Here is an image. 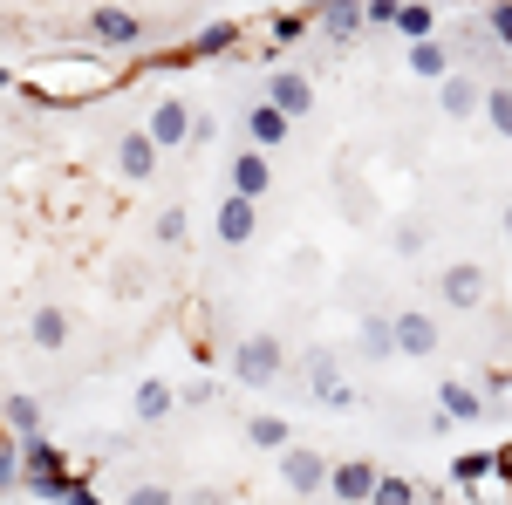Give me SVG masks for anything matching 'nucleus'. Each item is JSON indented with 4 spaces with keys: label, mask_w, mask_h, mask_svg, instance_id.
I'll return each instance as SVG.
<instances>
[{
    "label": "nucleus",
    "mask_w": 512,
    "mask_h": 505,
    "mask_svg": "<svg viewBox=\"0 0 512 505\" xmlns=\"http://www.w3.org/2000/svg\"><path fill=\"white\" fill-rule=\"evenodd\" d=\"M444 424H485V396L472 383H444L437 389V430Z\"/></svg>",
    "instance_id": "15"
},
{
    "label": "nucleus",
    "mask_w": 512,
    "mask_h": 505,
    "mask_svg": "<svg viewBox=\"0 0 512 505\" xmlns=\"http://www.w3.org/2000/svg\"><path fill=\"white\" fill-rule=\"evenodd\" d=\"M62 505H103V499H96V485L76 471V478H69V492H62Z\"/></svg>",
    "instance_id": "35"
},
{
    "label": "nucleus",
    "mask_w": 512,
    "mask_h": 505,
    "mask_svg": "<svg viewBox=\"0 0 512 505\" xmlns=\"http://www.w3.org/2000/svg\"><path fill=\"white\" fill-rule=\"evenodd\" d=\"M171 403H185V396H178V389L164 383V376H151V383H137V396H130L137 424H164V417H171Z\"/></svg>",
    "instance_id": "20"
},
{
    "label": "nucleus",
    "mask_w": 512,
    "mask_h": 505,
    "mask_svg": "<svg viewBox=\"0 0 512 505\" xmlns=\"http://www.w3.org/2000/svg\"><path fill=\"white\" fill-rule=\"evenodd\" d=\"M0 89H14V69H7V62H0Z\"/></svg>",
    "instance_id": "41"
},
{
    "label": "nucleus",
    "mask_w": 512,
    "mask_h": 505,
    "mask_svg": "<svg viewBox=\"0 0 512 505\" xmlns=\"http://www.w3.org/2000/svg\"><path fill=\"white\" fill-rule=\"evenodd\" d=\"M301 376H308V403H321V410H349V403H355L349 376L335 369V355H328V349H308Z\"/></svg>",
    "instance_id": "7"
},
{
    "label": "nucleus",
    "mask_w": 512,
    "mask_h": 505,
    "mask_svg": "<svg viewBox=\"0 0 512 505\" xmlns=\"http://www.w3.org/2000/svg\"><path fill=\"white\" fill-rule=\"evenodd\" d=\"M246 444H253V451H287V444H294V430H287V417L260 410V417H246Z\"/></svg>",
    "instance_id": "25"
},
{
    "label": "nucleus",
    "mask_w": 512,
    "mask_h": 505,
    "mask_svg": "<svg viewBox=\"0 0 512 505\" xmlns=\"http://www.w3.org/2000/svg\"><path fill=\"white\" fill-rule=\"evenodd\" d=\"M362 14H369V28H396L403 0H362Z\"/></svg>",
    "instance_id": "34"
},
{
    "label": "nucleus",
    "mask_w": 512,
    "mask_h": 505,
    "mask_svg": "<svg viewBox=\"0 0 512 505\" xmlns=\"http://www.w3.org/2000/svg\"><path fill=\"white\" fill-rule=\"evenodd\" d=\"M308 28H315V14H308V7H301V14H274V21H267V41L287 48V41H301Z\"/></svg>",
    "instance_id": "28"
},
{
    "label": "nucleus",
    "mask_w": 512,
    "mask_h": 505,
    "mask_svg": "<svg viewBox=\"0 0 512 505\" xmlns=\"http://www.w3.org/2000/svg\"><path fill=\"white\" fill-rule=\"evenodd\" d=\"M267 103L287 110V117H308V110H315V82H308V69H287V62H280L274 76H267Z\"/></svg>",
    "instance_id": "13"
},
{
    "label": "nucleus",
    "mask_w": 512,
    "mask_h": 505,
    "mask_svg": "<svg viewBox=\"0 0 512 505\" xmlns=\"http://www.w3.org/2000/svg\"><path fill=\"white\" fill-rule=\"evenodd\" d=\"M499 471H506V478H512V437H506V444H499Z\"/></svg>",
    "instance_id": "40"
},
{
    "label": "nucleus",
    "mask_w": 512,
    "mask_h": 505,
    "mask_svg": "<svg viewBox=\"0 0 512 505\" xmlns=\"http://www.w3.org/2000/svg\"><path fill=\"white\" fill-rule=\"evenodd\" d=\"M178 396H185V403H192V410H205V403H212V396H219V389H212V383H205V376H198V383H192V389H178Z\"/></svg>",
    "instance_id": "38"
},
{
    "label": "nucleus",
    "mask_w": 512,
    "mask_h": 505,
    "mask_svg": "<svg viewBox=\"0 0 512 505\" xmlns=\"http://www.w3.org/2000/svg\"><path fill=\"white\" fill-rule=\"evenodd\" d=\"M0 430L21 437V444L41 437V403H35V396H0Z\"/></svg>",
    "instance_id": "21"
},
{
    "label": "nucleus",
    "mask_w": 512,
    "mask_h": 505,
    "mask_svg": "<svg viewBox=\"0 0 512 505\" xmlns=\"http://www.w3.org/2000/svg\"><path fill=\"white\" fill-rule=\"evenodd\" d=\"M328 458H321L315 444H287V451H280V478H287V492H294V499H315L321 485H328Z\"/></svg>",
    "instance_id": "8"
},
{
    "label": "nucleus",
    "mask_w": 512,
    "mask_h": 505,
    "mask_svg": "<svg viewBox=\"0 0 512 505\" xmlns=\"http://www.w3.org/2000/svg\"><path fill=\"white\" fill-rule=\"evenodd\" d=\"M185 505H226V499H219L212 485H198V492H192V499H185Z\"/></svg>",
    "instance_id": "39"
},
{
    "label": "nucleus",
    "mask_w": 512,
    "mask_h": 505,
    "mask_svg": "<svg viewBox=\"0 0 512 505\" xmlns=\"http://www.w3.org/2000/svg\"><path fill=\"white\" fill-rule=\"evenodd\" d=\"M158 144H151V130H123L117 137V178L123 185H151L158 178Z\"/></svg>",
    "instance_id": "10"
},
{
    "label": "nucleus",
    "mask_w": 512,
    "mask_h": 505,
    "mask_svg": "<svg viewBox=\"0 0 512 505\" xmlns=\"http://www.w3.org/2000/svg\"><path fill=\"white\" fill-rule=\"evenodd\" d=\"M396 35H403V41H437V7H431V0H403Z\"/></svg>",
    "instance_id": "26"
},
{
    "label": "nucleus",
    "mask_w": 512,
    "mask_h": 505,
    "mask_svg": "<svg viewBox=\"0 0 512 505\" xmlns=\"http://www.w3.org/2000/svg\"><path fill=\"white\" fill-rule=\"evenodd\" d=\"M7 492H21V437L0 430V499H7Z\"/></svg>",
    "instance_id": "29"
},
{
    "label": "nucleus",
    "mask_w": 512,
    "mask_h": 505,
    "mask_svg": "<svg viewBox=\"0 0 512 505\" xmlns=\"http://www.w3.org/2000/svg\"><path fill=\"white\" fill-rule=\"evenodd\" d=\"M219 239L226 246H246L253 239V198H239V192L219 198Z\"/></svg>",
    "instance_id": "23"
},
{
    "label": "nucleus",
    "mask_w": 512,
    "mask_h": 505,
    "mask_svg": "<svg viewBox=\"0 0 512 505\" xmlns=\"http://www.w3.org/2000/svg\"><path fill=\"white\" fill-rule=\"evenodd\" d=\"M437 103H444V117L472 123L478 110H485V89H478L472 76H444V89H437Z\"/></svg>",
    "instance_id": "19"
},
{
    "label": "nucleus",
    "mask_w": 512,
    "mask_h": 505,
    "mask_svg": "<svg viewBox=\"0 0 512 505\" xmlns=\"http://www.w3.org/2000/svg\"><path fill=\"white\" fill-rule=\"evenodd\" d=\"M506 239H512V205H506Z\"/></svg>",
    "instance_id": "42"
},
{
    "label": "nucleus",
    "mask_w": 512,
    "mask_h": 505,
    "mask_svg": "<svg viewBox=\"0 0 512 505\" xmlns=\"http://www.w3.org/2000/svg\"><path fill=\"white\" fill-rule=\"evenodd\" d=\"M308 14H315V28L335 48H349L362 28H369V14H362V0H308Z\"/></svg>",
    "instance_id": "11"
},
{
    "label": "nucleus",
    "mask_w": 512,
    "mask_h": 505,
    "mask_svg": "<svg viewBox=\"0 0 512 505\" xmlns=\"http://www.w3.org/2000/svg\"><path fill=\"white\" fill-rule=\"evenodd\" d=\"M239 48V28L233 21H205V28H198L192 41H185V55H192V62H212V55H233Z\"/></svg>",
    "instance_id": "22"
},
{
    "label": "nucleus",
    "mask_w": 512,
    "mask_h": 505,
    "mask_svg": "<svg viewBox=\"0 0 512 505\" xmlns=\"http://www.w3.org/2000/svg\"><path fill=\"white\" fill-rule=\"evenodd\" d=\"M151 233H158V246H178L185 239V205H164L158 219H151Z\"/></svg>",
    "instance_id": "32"
},
{
    "label": "nucleus",
    "mask_w": 512,
    "mask_h": 505,
    "mask_svg": "<svg viewBox=\"0 0 512 505\" xmlns=\"http://www.w3.org/2000/svg\"><path fill=\"white\" fill-rule=\"evenodd\" d=\"M355 349L369 355V362H390V355H396V321H383V314H369V321L355 328Z\"/></svg>",
    "instance_id": "24"
},
{
    "label": "nucleus",
    "mask_w": 512,
    "mask_h": 505,
    "mask_svg": "<svg viewBox=\"0 0 512 505\" xmlns=\"http://www.w3.org/2000/svg\"><path fill=\"white\" fill-rule=\"evenodd\" d=\"M417 499H424V492H417L410 478H396V471H383V485H376V499H369V505H417Z\"/></svg>",
    "instance_id": "31"
},
{
    "label": "nucleus",
    "mask_w": 512,
    "mask_h": 505,
    "mask_svg": "<svg viewBox=\"0 0 512 505\" xmlns=\"http://www.w3.org/2000/svg\"><path fill=\"white\" fill-rule=\"evenodd\" d=\"M233 192H239V198H253V205H260V198L274 192V171H267V151H253V144H246V151L233 157Z\"/></svg>",
    "instance_id": "18"
},
{
    "label": "nucleus",
    "mask_w": 512,
    "mask_h": 505,
    "mask_svg": "<svg viewBox=\"0 0 512 505\" xmlns=\"http://www.w3.org/2000/svg\"><path fill=\"white\" fill-rule=\"evenodd\" d=\"M280 369H287V349H280V335H246V342H233V383L239 389H274Z\"/></svg>",
    "instance_id": "4"
},
{
    "label": "nucleus",
    "mask_w": 512,
    "mask_h": 505,
    "mask_svg": "<svg viewBox=\"0 0 512 505\" xmlns=\"http://www.w3.org/2000/svg\"><path fill=\"white\" fill-rule=\"evenodd\" d=\"M123 505H178V499H171L164 485H137V492H130V499H123Z\"/></svg>",
    "instance_id": "37"
},
{
    "label": "nucleus",
    "mask_w": 512,
    "mask_h": 505,
    "mask_svg": "<svg viewBox=\"0 0 512 505\" xmlns=\"http://www.w3.org/2000/svg\"><path fill=\"white\" fill-rule=\"evenodd\" d=\"M485 28H492V41L512 48V0H492V7H485Z\"/></svg>",
    "instance_id": "33"
},
{
    "label": "nucleus",
    "mask_w": 512,
    "mask_h": 505,
    "mask_svg": "<svg viewBox=\"0 0 512 505\" xmlns=\"http://www.w3.org/2000/svg\"><path fill=\"white\" fill-rule=\"evenodd\" d=\"M376 485H383V471L369 465V458H342V465L328 471V492H335V505H369V499H376Z\"/></svg>",
    "instance_id": "12"
},
{
    "label": "nucleus",
    "mask_w": 512,
    "mask_h": 505,
    "mask_svg": "<svg viewBox=\"0 0 512 505\" xmlns=\"http://www.w3.org/2000/svg\"><path fill=\"white\" fill-rule=\"evenodd\" d=\"M82 28H89L96 48H144V41H151V21H144V14H130V7H89V14H82Z\"/></svg>",
    "instance_id": "5"
},
{
    "label": "nucleus",
    "mask_w": 512,
    "mask_h": 505,
    "mask_svg": "<svg viewBox=\"0 0 512 505\" xmlns=\"http://www.w3.org/2000/svg\"><path fill=\"white\" fill-rule=\"evenodd\" d=\"M485 117H492V130H499V137H512V82L485 89Z\"/></svg>",
    "instance_id": "30"
},
{
    "label": "nucleus",
    "mask_w": 512,
    "mask_h": 505,
    "mask_svg": "<svg viewBox=\"0 0 512 505\" xmlns=\"http://www.w3.org/2000/svg\"><path fill=\"white\" fill-rule=\"evenodd\" d=\"M110 82H117V69H103L96 55H69V62H41L35 76H28V96L35 103H89Z\"/></svg>",
    "instance_id": "1"
},
{
    "label": "nucleus",
    "mask_w": 512,
    "mask_h": 505,
    "mask_svg": "<svg viewBox=\"0 0 512 505\" xmlns=\"http://www.w3.org/2000/svg\"><path fill=\"white\" fill-rule=\"evenodd\" d=\"M396 253L417 260V253H424V226H396Z\"/></svg>",
    "instance_id": "36"
},
{
    "label": "nucleus",
    "mask_w": 512,
    "mask_h": 505,
    "mask_svg": "<svg viewBox=\"0 0 512 505\" xmlns=\"http://www.w3.org/2000/svg\"><path fill=\"white\" fill-rule=\"evenodd\" d=\"M192 123H198V110H192V103L164 96V103H151L144 130H151V144H158V151H185V144H192Z\"/></svg>",
    "instance_id": "9"
},
{
    "label": "nucleus",
    "mask_w": 512,
    "mask_h": 505,
    "mask_svg": "<svg viewBox=\"0 0 512 505\" xmlns=\"http://www.w3.org/2000/svg\"><path fill=\"white\" fill-rule=\"evenodd\" d=\"M451 485L465 492L458 505H512V478L499 471V451H465V458H451Z\"/></svg>",
    "instance_id": "2"
},
{
    "label": "nucleus",
    "mask_w": 512,
    "mask_h": 505,
    "mask_svg": "<svg viewBox=\"0 0 512 505\" xmlns=\"http://www.w3.org/2000/svg\"><path fill=\"white\" fill-rule=\"evenodd\" d=\"M69 478H76V471H69V458H62L48 437H28V444H21V492H28V499H62Z\"/></svg>",
    "instance_id": "3"
},
{
    "label": "nucleus",
    "mask_w": 512,
    "mask_h": 505,
    "mask_svg": "<svg viewBox=\"0 0 512 505\" xmlns=\"http://www.w3.org/2000/svg\"><path fill=\"white\" fill-rule=\"evenodd\" d=\"M287 130H294V117H287V110H274L267 96L246 110V137H253V151H274V144H287Z\"/></svg>",
    "instance_id": "17"
},
{
    "label": "nucleus",
    "mask_w": 512,
    "mask_h": 505,
    "mask_svg": "<svg viewBox=\"0 0 512 505\" xmlns=\"http://www.w3.org/2000/svg\"><path fill=\"white\" fill-rule=\"evenodd\" d=\"M410 69H417V76H431V82H444V69H451L444 41H410Z\"/></svg>",
    "instance_id": "27"
},
{
    "label": "nucleus",
    "mask_w": 512,
    "mask_h": 505,
    "mask_svg": "<svg viewBox=\"0 0 512 505\" xmlns=\"http://www.w3.org/2000/svg\"><path fill=\"white\" fill-rule=\"evenodd\" d=\"M69 335H76V321H69V308L41 301V308L28 314V342H35L41 355H62V349H69Z\"/></svg>",
    "instance_id": "14"
},
{
    "label": "nucleus",
    "mask_w": 512,
    "mask_h": 505,
    "mask_svg": "<svg viewBox=\"0 0 512 505\" xmlns=\"http://www.w3.org/2000/svg\"><path fill=\"white\" fill-rule=\"evenodd\" d=\"M437 294H444V308L472 314V308H485V294H492V273L478 267V260H451V267L437 273Z\"/></svg>",
    "instance_id": "6"
},
{
    "label": "nucleus",
    "mask_w": 512,
    "mask_h": 505,
    "mask_svg": "<svg viewBox=\"0 0 512 505\" xmlns=\"http://www.w3.org/2000/svg\"><path fill=\"white\" fill-rule=\"evenodd\" d=\"M396 355H437V314L424 308L396 314Z\"/></svg>",
    "instance_id": "16"
}]
</instances>
